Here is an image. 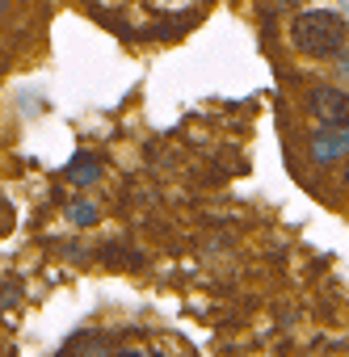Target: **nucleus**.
Segmentation results:
<instances>
[{
	"instance_id": "1",
	"label": "nucleus",
	"mask_w": 349,
	"mask_h": 357,
	"mask_svg": "<svg viewBox=\"0 0 349 357\" xmlns=\"http://www.w3.org/2000/svg\"><path fill=\"white\" fill-rule=\"evenodd\" d=\"M345 17L332 9H303L290 22V47L307 59H332L345 51Z\"/></svg>"
},
{
	"instance_id": "2",
	"label": "nucleus",
	"mask_w": 349,
	"mask_h": 357,
	"mask_svg": "<svg viewBox=\"0 0 349 357\" xmlns=\"http://www.w3.org/2000/svg\"><path fill=\"white\" fill-rule=\"evenodd\" d=\"M307 114L320 122V126H341L349 130V93L345 89H332V84H315L307 93Z\"/></svg>"
},
{
	"instance_id": "3",
	"label": "nucleus",
	"mask_w": 349,
	"mask_h": 357,
	"mask_svg": "<svg viewBox=\"0 0 349 357\" xmlns=\"http://www.w3.org/2000/svg\"><path fill=\"white\" fill-rule=\"evenodd\" d=\"M311 160H315V164L349 160V130H341V126H324V135L311 139Z\"/></svg>"
},
{
	"instance_id": "4",
	"label": "nucleus",
	"mask_w": 349,
	"mask_h": 357,
	"mask_svg": "<svg viewBox=\"0 0 349 357\" xmlns=\"http://www.w3.org/2000/svg\"><path fill=\"white\" fill-rule=\"evenodd\" d=\"M64 176H68L72 185H93L97 176H101V155H93V151L72 155V160H68V168H64Z\"/></svg>"
},
{
	"instance_id": "5",
	"label": "nucleus",
	"mask_w": 349,
	"mask_h": 357,
	"mask_svg": "<svg viewBox=\"0 0 349 357\" xmlns=\"http://www.w3.org/2000/svg\"><path fill=\"white\" fill-rule=\"evenodd\" d=\"M68 219H72V223H80V227H93V223H97V206H89V202H76V206L68 211Z\"/></svg>"
},
{
	"instance_id": "6",
	"label": "nucleus",
	"mask_w": 349,
	"mask_h": 357,
	"mask_svg": "<svg viewBox=\"0 0 349 357\" xmlns=\"http://www.w3.org/2000/svg\"><path fill=\"white\" fill-rule=\"evenodd\" d=\"M5 227H9V202L0 198V231H5Z\"/></svg>"
},
{
	"instance_id": "7",
	"label": "nucleus",
	"mask_w": 349,
	"mask_h": 357,
	"mask_svg": "<svg viewBox=\"0 0 349 357\" xmlns=\"http://www.w3.org/2000/svg\"><path fill=\"white\" fill-rule=\"evenodd\" d=\"M118 357H147V353H139V349H122Z\"/></svg>"
},
{
	"instance_id": "8",
	"label": "nucleus",
	"mask_w": 349,
	"mask_h": 357,
	"mask_svg": "<svg viewBox=\"0 0 349 357\" xmlns=\"http://www.w3.org/2000/svg\"><path fill=\"white\" fill-rule=\"evenodd\" d=\"M341 164H345V168H341V181L349 185V160H341Z\"/></svg>"
},
{
	"instance_id": "9",
	"label": "nucleus",
	"mask_w": 349,
	"mask_h": 357,
	"mask_svg": "<svg viewBox=\"0 0 349 357\" xmlns=\"http://www.w3.org/2000/svg\"><path fill=\"white\" fill-rule=\"evenodd\" d=\"M5 5H9V0H0V13H5Z\"/></svg>"
}]
</instances>
